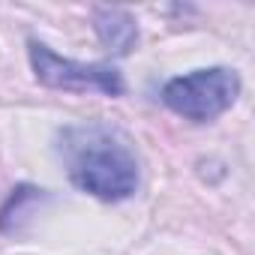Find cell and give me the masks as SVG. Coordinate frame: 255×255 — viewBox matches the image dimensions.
I'll return each instance as SVG.
<instances>
[{
    "instance_id": "obj_1",
    "label": "cell",
    "mask_w": 255,
    "mask_h": 255,
    "mask_svg": "<svg viewBox=\"0 0 255 255\" xmlns=\"http://www.w3.org/2000/svg\"><path fill=\"white\" fill-rule=\"evenodd\" d=\"M57 153L69 180L102 201H123L138 189V159L114 126L72 123L57 132Z\"/></svg>"
},
{
    "instance_id": "obj_2",
    "label": "cell",
    "mask_w": 255,
    "mask_h": 255,
    "mask_svg": "<svg viewBox=\"0 0 255 255\" xmlns=\"http://www.w3.org/2000/svg\"><path fill=\"white\" fill-rule=\"evenodd\" d=\"M237 96H240V75L228 66L195 69V72L171 78L162 87V102L174 114L192 123L216 120L237 102Z\"/></svg>"
},
{
    "instance_id": "obj_3",
    "label": "cell",
    "mask_w": 255,
    "mask_h": 255,
    "mask_svg": "<svg viewBox=\"0 0 255 255\" xmlns=\"http://www.w3.org/2000/svg\"><path fill=\"white\" fill-rule=\"evenodd\" d=\"M27 54H30V66H33L36 81L45 87L78 90V93L93 90L102 96H123V90H126L123 75L108 63H78V60L60 57L39 39L27 42Z\"/></svg>"
},
{
    "instance_id": "obj_4",
    "label": "cell",
    "mask_w": 255,
    "mask_h": 255,
    "mask_svg": "<svg viewBox=\"0 0 255 255\" xmlns=\"http://www.w3.org/2000/svg\"><path fill=\"white\" fill-rule=\"evenodd\" d=\"M93 27L102 39V45L114 54H129L138 42V27L135 18L114 6H96L93 9Z\"/></svg>"
}]
</instances>
